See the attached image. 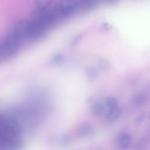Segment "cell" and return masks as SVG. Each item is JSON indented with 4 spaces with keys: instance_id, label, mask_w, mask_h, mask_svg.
I'll return each instance as SVG.
<instances>
[{
    "instance_id": "ba28073f",
    "label": "cell",
    "mask_w": 150,
    "mask_h": 150,
    "mask_svg": "<svg viewBox=\"0 0 150 150\" xmlns=\"http://www.w3.org/2000/svg\"><path fill=\"white\" fill-rule=\"evenodd\" d=\"M145 119V114L144 113H141L139 114L135 120V124L136 125H140L142 124Z\"/></svg>"
},
{
    "instance_id": "277c9868",
    "label": "cell",
    "mask_w": 150,
    "mask_h": 150,
    "mask_svg": "<svg viewBox=\"0 0 150 150\" xmlns=\"http://www.w3.org/2000/svg\"><path fill=\"white\" fill-rule=\"evenodd\" d=\"M104 107L103 104L100 102L95 103L91 108L92 114L95 117L100 116L104 112Z\"/></svg>"
},
{
    "instance_id": "5b68a950",
    "label": "cell",
    "mask_w": 150,
    "mask_h": 150,
    "mask_svg": "<svg viewBox=\"0 0 150 150\" xmlns=\"http://www.w3.org/2000/svg\"><path fill=\"white\" fill-rule=\"evenodd\" d=\"M134 150H149V143L145 138L139 139L135 145Z\"/></svg>"
},
{
    "instance_id": "3957f363",
    "label": "cell",
    "mask_w": 150,
    "mask_h": 150,
    "mask_svg": "<svg viewBox=\"0 0 150 150\" xmlns=\"http://www.w3.org/2000/svg\"><path fill=\"white\" fill-rule=\"evenodd\" d=\"M146 99V94L144 92H138L135 93L132 97V103L137 105H142L145 103Z\"/></svg>"
},
{
    "instance_id": "52a82bcc",
    "label": "cell",
    "mask_w": 150,
    "mask_h": 150,
    "mask_svg": "<svg viewBox=\"0 0 150 150\" xmlns=\"http://www.w3.org/2000/svg\"><path fill=\"white\" fill-rule=\"evenodd\" d=\"M105 104L108 110L115 108L118 107L117 100L113 97H109L107 98L105 101Z\"/></svg>"
},
{
    "instance_id": "7a4b0ae2",
    "label": "cell",
    "mask_w": 150,
    "mask_h": 150,
    "mask_svg": "<svg viewBox=\"0 0 150 150\" xmlns=\"http://www.w3.org/2000/svg\"><path fill=\"white\" fill-rule=\"evenodd\" d=\"M131 142V137L128 134H124L120 135L118 140V145L122 149H127Z\"/></svg>"
},
{
    "instance_id": "8992f818",
    "label": "cell",
    "mask_w": 150,
    "mask_h": 150,
    "mask_svg": "<svg viewBox=\"0 0 150 150\" xmlns=\"http://www.w3.org/2000/svg\"><path fill=\"white\" fill-rule=\"evenodd\" d=\"M121 113V109L118 107H117L115 108H114L108 110L107 113V118L110 120H116L120 116Z\"/></svg>"
},
{
    "instance_id": "9c48e42d",
    "label": "cell",
    "mask_w": 150,
    "mask_h": 150,
    "mask_svg": "<svg viewBox=\"0 0 150 150\" xmlns=\"http://www.w3.org/2000/svg\"><path fill=\"white\" fill-rule=\"evenodd\" d=\"M149 119H150V114H149Z\"/></svg>"
},
{
    "instance_id": "6da1fadb",
    "label": "cell",
    "mask_w": 150,
    "mask_h": 150,
    "mask_svg": "<svg viewBox=\"0 0 150 150\" xmlns=\"http://www.w3.org/2000/svg\"><path fill=\"white\" fill-rule=\"evenodd\" d=\"M94 132V128L92 125L88 124L82 125L77 131V135L79 138H85L91 136Z\"/></svg>"
}]
</instances>
